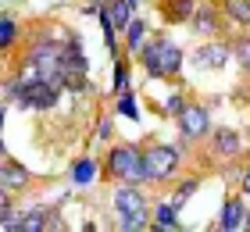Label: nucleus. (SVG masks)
<instances>
[{"instance_id":"393cba45","label":"nucleus","mask_w":250,"mask_h":232,"mask_svg":"<svg viewBox=\"0 0 250 232\" xmlns=\"http://www.w3.org/2000/svg\"><path fill=\"white\" fill-rule=\"evenodd\" d=\"M118 114H125V118H140V111H136V97L129 89L118 93Z\"/></svg>"},{"instance_id":"c85d7f7f","label":"nucleus","mask_w":250,"mask_h":232,"mask_svg":"<svg viewBox=\"0 0 250 232\" xmlns=\"http://www.w3.org/2000/svg\"><path fill=\"white\" fill-rule=\"evenodd\" d=\"M7 207H11V190H7V186H0V214H4Z\"/></svg>"},{"instance_id":"9d476101","label":"nucleus","mask_w":250,"mask_h":232,"mask_svg":"<svg viewBox=\"0 0 250 232\" xmlns=\"http://www.w3.org/2000/svg\"><path fill=\"white\" fill-rule=\"evenodd\" d=\"M111 200H115V211L118 214H132V211H143V207H146V200H143V193H140V186H136V182H122Z\"/></svg>"},{"instance_id":"f257e3e1","label":"nucleus","mask_w":250,"mask_h":232,"mask_svg":"<svg viewBox=\"0 0 250 232\" xmlns=\"http://www.w3.org/2000/svg\"><path fill=\"white\" fill-rule=\"evenodd\" d=\"M140 61H143L150 79H175L183 72V46L168 36H154L140 50Z\"/></svg>"},{"instance_id":"6e6552de","label":"nucleus","mask_w":250,"mask_h":232,"mask_svg":"<svg viewBox=\"0 0 250 232\" xmlns=\"http://www.w3.org/2000/svg\"><path fill=\"white\" fill-rule=\"evenodd\" d=\"M218 229L222 232H240V229H247V204L240 200V196H229V200L222 204Z\"/></svg>"},{"instance_id":"39448f33","label":"nucleus","mask_w":250,"mask_h":232,"mask_svg":"<svg viewBox=\"0 0 250 232\" xmlns=\"http://www.w3.org/2000/svg\"><path fill=\"white\" fill-rule=\"evenodd\" d=\"M58 97H61V83H58V79H40V83L25 86V93H21V107L50 111L54 104H58Z\"/></svg>"},{"instance_id":"9b49d317","label":"nucleus","mask_w":250,"mask_h":232,"mask_svg":"<svg viewBox=\"0 0 250 232\" xmlns=\"http://www.w3.org/2000/svg\"><path fill=\"white\" fill-rule=\"evenodd\" d=\"M232 57V50L225 43H218V40H211V43H204L197 54H193V64L197 68H222L225 61Z\"/></svg>"},{"instance_id":"a211bd4d","label":"nucleus","mask_w":250,"mask_h":232,"mask_svg":"<svg viewBox=\"0 0 250 232\" xmlns=\"http://www.w3.org/2000/svg\"><path fill=\"white\" fill-rule=\"evenodd\" d=\"M143 40H146V25H143L140 18H132L129 29H125V46H129L132 54H140L143 50Z\"/></svg>"},{"instance_id":"2eb2a0df","label":"nucleus","mask_w":250,"mask_h":232,"mask_svg":"<svg viewBox=\"0 0 250 232\" xmlns=\"http://www.w3.org/2000/svg\"><path fill=\"white\" fill-rule=\"evenodd\" d=\"M150 218H154V229H165V232H175L179 225H183V222H179V207L175 204H157Z\"/></svg>"},{"instance_id":"f3484780","label":"nucleus","mask_w":250,"mask_h":232,"mask_svg":"<svg viewBox=\"0 0 250 232\" xmlns=\"http://www.w3.org/2000/svg\"><path fill=\"white\" fill-rule=\"evenodd\" d=\"M122 218V229L125 232H140V229H150L154 218H150V207H143V211H132V214H118Z\"/></svg>"},{"instance_id":"a878e982","label":"nucleus","mask_w":250,"mask_h":232,"mask_svg":"<svg viewBox=\"0 0 250 232\" xmlns=\"http://www.w3.org/2000/svg\"><path fill=\"white\" fill-rule=\"evenodd\" d=\"M197 186H200L197 179H189V182H183V186H179V193H175V200H172V204H175V207H183V204L189 200V196L197 193Z\"/></svg>"},{"instance_id":"c756f323","label":"nucleus","mask_w":250,"mask_h":232,"mask_svg":"<svg viewBox=\"0 0 250 232\" xmlns=\"http://www.w3.org/2000/svg\"><path fill=\"white\" fill-rule=\"evenodd\" d=\"M97 132H100L97 139H111V122L104 118V122H100V129H97Z\"/></svg>"},{"instance_id":"7c9ffc66","label":"nucleus","mask_w":250,"mask_h":232,"mask_svg":"<svg viewBox=\"0 0 250 232\" xmlns=\"http://www.w3.org/2000/svg\"><path fill=\"white\" fill-rule=\"evenodd\" d=\"M240 186H243V196H247V200H250V168L243 171V179H240Z\"/></svg>"},{"instance_id":"72a5a7b5","label":"nucleus","mask_w":250,"mask_h":232,"mask_svg":"<svg viewBox=\"0 0 250 232\" xmlns=\"http://www.w3.org/2000/svg\"><path fill=\"white\" fill-rule=\"evenodd\" d=\"M247 229H250V207H247Z\"/></svg>"},{"instance_id":"2f4dec72","label":"nucleus","mask_w":250,"mask_h":232,"mask_svg":"<svg viewBox=\"0 0 250 232\" xmlns=\"http://www.w3.org/2000/svg\"><path fill=\"white\" fill-rule=\"evenodd\" d=\"M0 129H4V107H0ZM0 154H4V139H0Z\"/></svg>"},{"instance_id":"0eeeda50","label":"nucleus","mask_w":250,"mask_h":232,"mask_svg":"<svg viewBox=\"0 0 250 232\" xmlns=\"http://www.w3.org/2000/svg\"><path fill=\"white\" fill-rule=\"evenodd\" d=\"M29 57L43 68V75H47V79H58V64H61V57H64V46H61V43L43 40V43L32 46V54H29Z\"/></svg>"},{"instance_id":"f03ea898","label":"nucleus","mask_w":250,"mask_h":232,"mask_svg":"<svg viewBox=\"0 0 250 232\" xmlns=\"http://www.w3.org/2000/svg\"><path fill=\"white\" fill-rule=\"evenodd\" d=\"M107 175L118 182H146V168H143V150L125 143L115 147L107 154Z\"/></svg>"},{"instance_id":"412c9836","label":"nucleus","mask_w":250,"mask_h":232,"mask_svg":"<svg viewBox=\"0 0 250 232\" xmlns=\"http://www.w3.org/2000/svg\"><path fill=\"white\" fill-rule=\"evenodd\" d=\"M225 15L240 25H250V0H225Z\"/></svg>"},{"instance_id":"7ed1b4c3","label":"nucleus","mask_w":250,"mask_h":232,"mask_svg":"<svg viewBox=\"0 0 250 232\" xmlns=\"http://www.w3.org/2000/svg\"><path fill=\"white\" fill-rule=\"evenodd\" d=\"M86 75H89V64H86L83 43H79V40L64 43V57H61V64H58V83H61V89H86Z\"/></svg>"},{"instance_id":"423d86ee","label":"nucleus","mask_w":250,"mask_h":232,"mask_svg":"<svg viewBox=\"0 0 250 232\" xmlns=\"http://www.w3.org/2000/svg\"><path fill=\"white\" fill-rule=\"evenodd\" d=\"M175 122H179V132L186 139H193V143L211 132V114H208V107H200V104H186Z\"/></svg>"},{"instance_id":"473e14b6","label":"nucleus","mask_w":250,"mask_h":232,"mask_svg":"<svg viewBox=\"0 0 250 232\" xmlns=\"http://www.w3.org/2000/svg\"><path fill=\"white\" fill-rule=\"evenodd\" d=\"M104 4H111V0H97V7H104Z\"/></svg>"},{"instance_id":"1a4fd4ad","label":"nucleus","mask_w":250,"mask_h":232,"mask_svg":"<svg viewBox=\"0 0 250 232\" xmlns=\"http://www.w3.org/2000/svg\"><path fill=\"white\" fill-rule=\"evenodd\" d=\"M29 182H32V175H29V168H25V165H18L15 157L0 161V186H7L11 193H21Z\"/></svg>"},{"instance_id":"b1692460","label":"nucleus","mask_w":250,"mask_h":232,"mask_svg":"<svg viewBox=\"0 0 250 232\" xmlns=\"http://www.w3.org/2000/svg\"><path fill=\"white\" fill-rule=\"evenodd\" d=\"M232 54H236V61H240V68L250 75V36H243V40H236V46H232Z\"/></svg>"},{"instance_id":"20e7f679","label":"nucleus","mask_w":250,"mask_h":232,"mask_svg":"<svg viewBox=\"0 0 250 232\" xmlns=\"http://www.w3.org/2000/svg\"><path fill=\"white\" fill-rule=\"evenodd\" d=\"M143 168H146V182H168L179 171V150L157 143L150 150H143Z\"/></svg>"},{"instance_id":"ddd939ff","label":"nucleus","mask_w":250,"mask_h":232,"mask_svg":"<svg viewBox=\"0 0 250 232\" xmlns=\"http://www.w3.org/2000/svg\"><path fill=\"white\" fill-rule=\"evenodd\" d=\"M211 147L218 150L222 157H240V150H243V136L236 132V129H218L211 136Z\"/></svg>"},{"instance_id":"5701e85b","label":"nucleus","mask_w":250,"mask_h":232,"mask_svg":"<svg viewBox=\"0 0 250 232\" xmlns=\"http://www.w3.org/2000/svg\"><path fill=\"white\" fill-rule=\"evenodd\" d=\"M15 36H18V25H15V18H0V50H7L11 43H15Z\"/></svg>"},{"instance_id":"4be33fe9","label":"nucleus","mask_w":250,"mask_h":232,"mask_svg":"<svg viewBox=\"0 0 250 232\" xmlns=\"http://www.w3.org/2000/svg\"><path fill=\"white\" fill-rule=\"evenodd\" d=\"M21 218H25V211H18V207H7V211L0 214V229H7V232H21Z\"/></svg>"},{"instance_id":"aec40b11","label":"nucleus","mask_w":250,"mask_h":232,"mask_svg":"<svg viewBox=\"0 0 250 232\" xmlns=\"http://www.w3.org/2000/svg\"><path fill=\"white\" fill-rule=\"evenodd\" d=\"M193 11H197V7H193V0H168V4H165V15L172 21H186Z\"/></svg>"},{"instance_id":"dca6fc26","label":"nucleus","mask_w":250,"mask_h":232,"mask_svg":"<svg viewBox=\"0 0 250 232\" xmlns=\"http://www.w3.org/2000/svg\"><path fill=\"white\" fill-rule=\"evenodd\" d=\"M50 218H54L50 207H32V211H25V218H21V232H43V229H50Z\"/></svg>"},{"instance_id":"4468645a","label":"nucleus","mask_w":250,"mask_h":232,"mask_svg":"<svg viewBox=\"0 0 250 232\" xmlns=\"http://www.w3.org/2000/svg\"><path fill=\"white\" fill-rule=\"evenodd\" d=\"M100 11L107 15V21H111L118 32H125V29H129V21L136 18V15H132V0H111V4H104Z\"/></svg>"},{"instance_id":"bb28decb","label":"nucleus","mask_w":250,"mask_h":232,"mask_svg":"<svg viewBox=\"0 0 250 232\" xmlns=\"http://www.w3.org/2000/svg\"><path fill=\"white\" fill-rule=\"evenodd\" d=\"M186 107V100H183V93H172V97L165 100V114H172V118H179V111Z\"/></svg>"},{"instance_id":"f8f14e48","label":"nucleus","mask_w":250,"mask_h":232,"mask_svg":"<svg viewBox=\"0 0 250 232\" xmlns=\"http://www.w3.org/2000/svg\"><path fill=\"white\" fill-rule=\"evenodd\" d=\"M189 18H193V32L197 36H218L222 32V15L214 7H197Z\"/></svg>"},{"instance_id":"cd10ccee","label":"nucleus","mask_w":250,"mask_h":232,"mask_svg":"<svg viewBox=\"0 0 250 232\" xmlns=\"http://www.w3.org/2000/svg\"><path fill=\"white\" fill-rule=\"evenodd\" d=\"M125 89H129V68L118 61L115 64V93H125Z\"/></svg>"},{"instance_id":"6ab92c4d","label":"nucleus","mask_w":250,"mask_h":232,"mask_svg":"<svg viewBox=\"0 0 250 232\" xmlns=\"http://www.w3.org/2000/svg\"><path fill=\"white\" fill-rule=\"evenodd\" d=\"M72 179H75V186H89L97 179V165L89 157H83V161H75V168H72Z\"/></svg>"}]
</instances>
